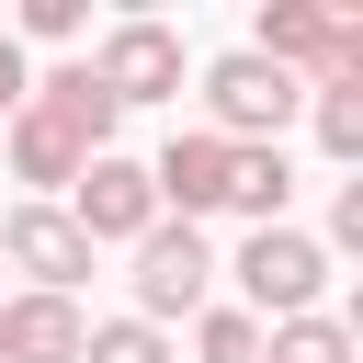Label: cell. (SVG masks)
Masks as SVG:
<instances>
[{"label": "cell", "instance_id": "cell-7", "mask_svg": "<svg viewBox=\"0 0 363 363\" xmlns=\"http://www.w3.org/2000/svg\"><path fill=\"white\" fill-rule=\"evenodd\" d=\"M68 227L91 238V250H136L147 227H159V193H147V159H125V147H102L79 182H68Z\"/></svg>", "mask_w": 363, "mask_h": 363}, {"label": "cell", "instance_id": "cell-8", "mask_svg": "<svg viewBox=\"0 0 363 363\" xmlns=\"http://www.w3.org/2000/svg\"><path fill=\"white\" fill-rule=\"evenodd\" d=\"M0 261L23 272V295H79L91 284V238L68 227V204H11L0 216Z\"/></svg>", "mask_w": 363, "mask_h": 363}, {"label": "cell", "instance_id": "cell-5", "mask_svg": "<svg viewBox=\"0 0 363 363\" xmlns=\"http://www.w3.org/2000/svg\"><path fill=\"white\" fill-rule=\"evenodd\" d=\"M216 272H238V306L272 329V318H306L318 295H329V250L306 238V227H250L238 238V261H216Z\"/></svg>", "mask_w": 363, "mask_h": 363}, {"label": "cell", "instance_id": "cell-6", "mask_svg": "<svg viewBox=\"0 0 363 363\" xmlns=\"http://www.w3.org/2000/svg\"><path fill=\"white\" fill-rule=\"evenodd\" d=\"M79 68L102 79V102H113V113H136V102H182V34H170V23H147V11L102 23V45H91Z\"/></svg>", "mask_w": 363, "mask_h": 363}, {"label": "cell", "instance_id": "cell-9", "mask_svg": "<svg viewBox=\"0 0 363 363\" xmlns=\"http://www.w3.org/2000/svg\"><path fill=\"white\" fill-rule=\"evenodd\" d=\"M79 295H0V363H79Z\"/></svg>", "mask_w": 363, "mask_h": 363}, {"label": "cell", "instance_id": "cell-2", "mask_svg": "<svg viewBox=\"0 0 363 363\" xmlns=\"http://www.w3.org/2000/svg\"><path fill=\"white\" fill-rule=\"evenodd\" d=\"M250 57H272L284 79H363V11L352 0H261L250 23Z\"/></svg>", "mask_w": 363, "mask_h": 363}, {"label": "cell", "instance_id": "cell-17", "mask_svg": "<svg viewBox=\"0 0 363 363\" xmlns=\"http://www.w3.org/2000/svg\"><path fill=\"white\" fill-rule=\"evenodd\" d=\"M23 91H34V68H23V45L0 34V125H11V102H23Z\"/></svg>", "mask_w": 363, "mask_h": 363}, {"label": "cell", "instance_id": "cell-3", "mask_svg": "<svg viewBox=\"0 0 363 363\" xmlns=\"http://www.w3.org/2000/svg\"><path fill=\"white\" fill-rule=\"evenodd\" d=\"M295 113H306V79H284L272 57H250V45L204 57V136H227V147H284Z\"/></svg>", "mask_w": 363, "mask_h": 363}, {"label": "cell", "instance_id": "cell-4", "mask_svg": "<svg viewBox=\"0 0 363 363\" xmlns=\"http://www.w3.org/2000/svg\"><path fill=\"white\" fill-rule=\"evenodd\" d=\"M136 306L125 318H147V329H170V318H204L216 306V238L204 227H182V216H159L147 238H136Z\"/></svg>", "mask_w": 363, "mask_h": 363}, {"label": "cell", "instance_id": "cell-15", "mask_svg": "<svg viewBox=\"0 0 363 363\" xmlns=\"http://www.w3.org/2000/svg\"><path fill=\"white\" fill-rule=\"evenodd\" d=\"M0 34H11V45H79L91 11H79V0H23V23H0Z\"/></svg>", "mask_w": 363, "mask_h": 363}, {"label": "cell", "instance_id": "cell-13", "mask_svg": "<svg viewBox=\"0 0 363 363\" xmlns=\"http://www.w3.org/2000/svg\"><path fill=\"white\" fill-rule=\"evenodd\" d=\"M79 363H170V329H147V318H91Z\"/></svg>", "mask_w": 363, "mask_h": 363}, {"label": "cell", "instance_id": "cell-16", "mask_svg": "<svg viewBox=\"0 0 363 363\" xmlns=\"http://www.w3.org/2000/svg\"><path fill=\"white\" fill-rule=\"evenodd\" d=\"M318 250H363V182L329 193V238H318Z\"/></svg>", "mask_w": 363, "mask_h": 363}, {"label": "cell", "instance_id": "cell-12", "mask_svg": "<svg viewBox=\"0 0 363 363\" xmlns=\"http://www.w3.org/2000/svg\"><path fill=\"white\" fill-rule=\"evenodd\" d=\"M306 113H318V147L329 159H363V79H318Z\"/></svg>", "mask_w": 363, "mask_h": 363}, {"label": "cell", "instance_id": "cell-10", "mask_svg": "<svg viewBox=\"0 0 363 363\" xmlns=\"http://www.w3.org/2000/svg\"><path fill=\"white\" fill-rule=\"evenodd\" d=\"M284 204H295V159H284V147H238V159H227V216L284 227Z\"/></svg>", "mask_w": 363, "mask_h": 363}, {"label": "cell", "instance_id": "cell-11", "mask_svg": "<svg viewBox=\"0 0 363 363\" xmlns=\"http://www.w3.org/2000/svg\"><path fill=\"white\" fill-rule=\"evenodd\" d=\"M261 363H352V318H329V306L272 318V329H261Z\"/></svg>", "mask_w": 363, "mask_h": 363}, {"label": "cell", "instance_id": "cell-1", "mask_svg": "<svg viewBox=\"0 0 363 363\" xmlns=\"http://www.w3.org/2000/svg\"><path fill=\"white\" fill-rule=\"evenodd\" d=\"M113 102H102V79L91 68H45L23 102H11V125H0V159H11V182H34V204H57L102 147H113Z\"/></svg>", "mask_w": 363, "mask_h": 363}, {"label": "cell", "instance_id": "cell-14", "mask_svg": "<svg viewBox=\"0 0 363 363\" xmlns=\"http://www.w3.org/2000/svg\"><path fill=\"white\" fill-rule=\"evenodd\" d=\"M193 352H204V363H261V318H250V306H204V318H193Z\"/></svg>", "mask_w": 363, "mask_h": 363}]
</instances>
